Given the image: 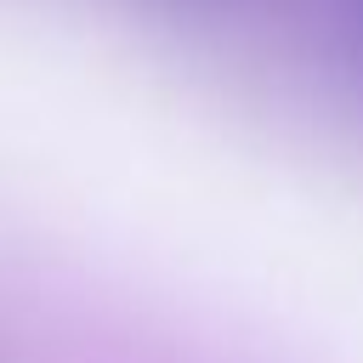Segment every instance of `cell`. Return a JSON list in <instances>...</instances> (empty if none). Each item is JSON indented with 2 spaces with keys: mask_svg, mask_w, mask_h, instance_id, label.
Wrapping results in <instances>:
<instances>
[{
  "mask_svg": "<svg viewBox=\"0 0 363 363\" xmlns=\"http://www.w3.org/2000/svg\"><path fill=\"white\" fill-rule=\"evenodd\" d=\"M0 295L142 363H363V164L62 0H0Z\"/></svg>",
  "mask_w": 363,
  "mask_h": 363,
  "instance_id": "cell-1",
  "label": "cell"
}]
</instances>
